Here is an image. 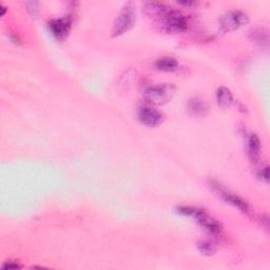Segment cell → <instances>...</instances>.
I'll use <instances>...</instances> for the list:
<instances>
[{
	"instance_id": "cell-1",
	"label": "cell",
	"mask_w": 270,
	"mask_h": 270,
	"mask_svg": "<svg viewBox=\"0 0 270 270\" xmlns=\"http://www.w3.org/2000/svg\"><path fill=\"white\" fill-rule=\"evenodd\" d=\"M178 212L184 215L196 218L197 222H199L203 227L209 230L210 233L218 234L222 230L221 224L218 223L215 218L210 216L208 213H206L204 210L194 207H179Z\"/></svg>"
},
{
	"instance_id": "cell-16",
	"label": "cell",
	"mask_w": 270,
	"mask_h": 270,
	"mask_svg": "<svg viewBox=\"0 0 270 270\" xmlns=\"http://www.w3.org/2000/svg\"><path fill=\"white\" fill-rule=\"evenodd\" d=\"M261 176L264 179V181H268V177H269V173H268V167H265L264 169H262L261 171Z\"/></svg>"
},
{
	"instance_id": "cell-11",
	"label": "cell",
	"mask_w": 270,
	"mask_h": 270,
	"mask_svg": "<svg viewBox=\"0 0 270 270\" xmlns=\"http://www.w3.org/2000/svg\"><path fill=\"white\" fill-rule=\"evenodd\" d=\"M157 69L165 72L175 71L178 67V62L173 57H162L156 62Z\"/></svg>"
},
{
	"instance_id": "cell-8",
	"label": "cell",
	"mask_w": 270,
	"mask_h": 270,
	"mask_svg": "<svg viewBox=\"0 0 270 270\" xmlns=\"http://www.w3.org/2000/svg\"><path fill=\"white\" fill-rule=\"evenodd\" d=\"M71 27V19L63 17V18H58V19H53L52 21H50L49 28L50 31L52 32V34L61 40V38L66 37L70 31Z\"/></svg>"
},
{
	"instance_id": "cell-6",
	"label": "cell",
	"mask_w": 270,
	"mask_h": 270,
	"mask_svg": "<svg viewBox=\"0 0 270 270\" xmlns=\"http://www.w3.org/2000/svg\"><path fill=\"white\" fill-rule=\"evenodd\" d=\"M212 187H213L214 191L218 195V197H221L226 203L235 206V207H237L238 209H240L243 212H248L249 206H248V204L245 201H244L243 199H241L237 195L233 194V192H230L229 190L225 189L220 184L213 185Z\"/></svg>"
},
{
	"instance_id": "cell-9",
	"label": "cell",
	"mask_w": 270,
	"mask_h": 270,
	"mask_svg": "<svg viewBox=\"0 0 270 270\" xmlns=\"http://www.w3.org/2000/svg\"><path fill=\"white\" fill-rule=\"evenodd\" d=\"M216 100H217L218 106H220L222 109H227L231 105H233L234 97H233V94H231L229 89H227L225 87H221V88L217 89Z\"/></svg>"
},
{
	"instance_id": "cell-3",
	"label": "cell",
	"mask_w": 270,
	"mask_h": 270,
	"mask_svg": "<svg viewBox=\"0 0 270 270\" xmlns=\"http://www.w3.org/2000/svg\"><path fill=\"white\" fill-rule=\"evenodd\" d=\"M133 9L134 8L132 7L131 4H128L124 7L117 20L114 22V27H113L114 36H121L133 27L136 17Z\"/></svg>"
},
{
	"instance_id": "cell-13",
	"label": "cell",
	"mask_w": 270,
	"mask_h": 270,
	"mask_svg": "<svg viewBox=\"0 0 270 270\" xmlns=\"http://www.w3.org/2000/svg\"><path fill=\"white\" fill-rule=\"evenodd\" d=\"M199 248L205 254H212L214 252L213 245L210 242H203L201 245H199Z\"/></svg>"
},
{
	"instance_id": "cell-4",
	"label": "cell",
	"mask_w": 270,
	"mask_h": 270,
	"mask_svg": "<svg viewBox=\"0 0 270 270\" xmlns=\"http://www.w3.org/2000/svg\"><path fill=\"white\" fill-rule=\"evenodd\" d=\"M174 91H175L174 87L170 85L154 86L146 90L145 98L149 102H151V104L161 105L170 100L174 94Z\"/></svg>"
},
{
	"instance_id": "cell-7",
	"label": "cell",
	"mask_w": 270,
	"mask_h": 270,
	"mask_svg": "<svg viewBox=\"0 0 270 270\" xmlns=\"http://www.w3.org/2000/svg\"><path fill=\"white\" fill-rule=\"evenodd\" d=\"M138 121L148 127H157L163 122V114L151 107H141L137 112Z\"/></svg>"
},
{
	"instance_id": "cell-15",
	"label": "cell",
	"mask_w": 270,
	"mask_h": 270,
	"mask_svg": "<svg viewBox=\"0 0 270 270\" xmlns=\"http://www.w3.org/2000/svg\"><path fill=\"white\" fill-rule=\"evenodd\" d=\"M3 267L6 268V269H18V268H21V266L18 265L17 263H15V262H7L6 264H4Z\"/></svg>"
},
{
	"instance_id": "cell-2",
	"label": "cell",
	"mask_w": 270,
	"mask_h": 270,
	"mask_svg": "<svg viewBox=\"0 0 270 270\" xmlns=\"http://www.w3.org/2000/svg\"><path fill=\"white\" fill-rule=\"evenodd\" d=\"M160 17L163 20L164 27L169 32L181 33L186 31L188 28V20L186 16L178 11L169 10L167 8Z\"/></svg>"
},
{
	"instance_id": "cell-12",
	"label": "cell",
	"mask_w": 270,
	"mask_h": 270,
	"mask_svg": "<svg viewBox=\"0 0 270 270\" xmlns=\"http://www.w3.org/2000/svg\"><path fill=\"white\" fill-rule=\"evenodd\" d=\"M190 109H191L192 111H195L196 113H197L198 111H200V112L202 113L204 110H206L207 108H206L205 104H204V102H203L202 100L195 99L194 101H191V102H190Z\"/></svg>"
},
{
	"instance_id": "cell-14",
	"label": "cell",
	"mask_w": 270,
	"mask_h": 270,
	"mask_svg": "<svg viewBox=\"0 0 270 270\" xmlns=\"http://www.w3.org/2000/svg\"><path fill=\"white\" fill-rule=\"evenodd\" d=\"M25 6H27L28 12L30 13L32 16H36L37 15L38 11H40V9H38V4L37 3H35V2L27 3V4H25Z\"/></svg>"
},
{
	"instance_id": "cell-10",
	"label": "cell",
	"mask_w": 270,
	"mask_h": 270,
	"mask_svg": "<svg viewBox=\"0 0 270 270\" xmlns=\"http://www.w3.org/2000/svg\"><path fill=\"white\" fill-rule=\"evenodd\" d=\"M261 152V140L255 134H252L248 140V153L252 162L259 160Z\"/></svg>"
},
{
	"instance_id": "cell-5",
	"label": "cell",
	"mask_w": 270,
	"mask_h": 270,
	"mask_svg": "<svg viewBox=\"0 0 270 270\" xmlns=\"http://www.w3.org/2000/svg\"><path fill=\"white\" fill-rule=\"evenodd\" d=\"M248 22V17L240 11H231L226 13L220 19L221 29L224 32H233Z\"/></svg>"
}]
</instances>
